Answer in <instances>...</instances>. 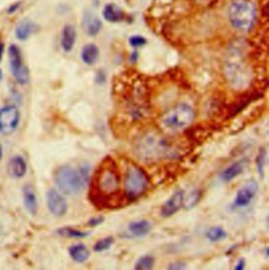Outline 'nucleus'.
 Listing matches in <instances>:
<instances>
[{"label":"nucleus","mask_w":269,"mask_h":270,"mask_svg":"<svg viewBox=\"0 0 269 270\" xmlns=\"http://www.w3.org/2000/svg\"><path fill=\"white\" fill-rule=\"evenodd\" d=\"M3 54H4V43L2 41H0V61H1Z\"/></svg>","instance_id":"72a5a7b5"},{"label":"nucleus","mask_w":269,"mask_h":270,"mask_svg":"<svg viewBox=\"0 0 269 270\" xmlns=\"http://www.w3.org/2000/svg\"><path fill=\"white\" fill-rule=\"evenodd\" d=\"M151 181L146 172L134 164H130L125 169L124 193L129 201H136L147 191Z\"/></svg>","instance_id":"39448f33"},{"label":"nucleus","mask_w":269,"mask_h":270,"mask_svg":"<svg viewBox=\"0 0 269 270\" xmlns=\"http://www.w3.org/2000/svg\"><path fill=\"white\" fill-rule=\"evenodd\" d=\"M47 204L50 213L55 216H63L67 213L66 200L56 189H50L48 191Z\"/></svg>","instance_id":"9b49d317"},{"label":"nucleus","mask_w":269,"mask_h":270,"mask_svg":"<svg viewBox=\"0 0 269 270\" xmlns=\"http://www.w3.org/2000/svg\"><path fill=\"white\" fill-rule=\"evenodd\" d=\"M259 190V184L255 179H249L246 181L241 189L238 190L235 198V206L239 208L247 207L256 198Z\"/></svg>","instance_id":"9d476101"},{"label":"nucleus","mask_w":269,"mask_h":270,"mask_svg":"<svg viewBox=\"0 0 269 270\" xmlns=\"http://www.w3.org/2000/svg\"><path fill=\"white\" fill-rule=\"evenodd\" d=\"M195 116V110L188 103H179L161 117V127L167 134L180 133L193 122Z\"/></svg>","instance_id":"7ed1b4c3"},{"label":"nucleus","mask_w":269,"mask_h":270,"mask_svg":"<svg viewBox=\"0 0 269 270\" xmlns=\"http://www.w3.org/2000/svg\"><path fill=\"white\" fill-rule=\"evenodd\" d=\"M169 269H185L186 268V264L183 263V262H178V263H173L168 266Z\"/></svg>","instance_id":"2f4dec72"},{"label":"nucleus","mask_w":269,"mask_h":270,"mask_svg":"<svg viewBox=\"0 0 269 270\" xmlns=\"http://www.w3.org/2000/svg\"><path fill=\"white\" fill-rule=\"evenodd\" d=\"M77 39V32L75 27L71 25H67L63 27L61 34V48L65 53H70L74 49L75 42Z\"/></svg>","instance_id":"a211bd4d"},{"label":"nucleus","mask_w":269,"mask_h":270,"mask_svg":"<svg viewBox=\"0 0 269 270\" xmlns=\"http://www.w3.org/2000/svg\"><path fill=\"white\" fill-rule=\"evenodd\" d=\"M114 244V238L113 237H108L99 240L94 246V250L96 252H102L108 250L109 247Z\"/></svg>","instance_id":"cd10ccee"},{"label":"nucleus","mask_w":269,"mask_h":270,"mask_svg":"<svg viewBox=\"0 0 269 270\" xmlns=\"http://www.w3.org/2000/svg\"><path fill=\"white\" fill-rule=\"evenodd\" d=\"M230 25L238 31L247 32L256 20V6L250 0H233L228 6Z\"/></svg>","instance_id":"20e7f679"},{"label":"nucleus","mask_w":269,"mask_h":270,"mask_svg":"<svg viewBox=\"0 0 269 270\" xmlns=\"http://www.w3.org/2000/svg\"><path fill=\"white\" fill-rule=\"evenodd\" d=\"M100 76H101V72H99V73H98V75H97V77L101 78ZM104 81H106V75H104V74L102 73V80L100 81V84H101V83H104Z\"/></svg>","instance_id":"f704fd0d"},{"label":"nucleus","mask_w":269,"mask_h":270,"mask_svg":"<svg viewBox=\"0 0 269 270\" xmlns=\"http://www.w3.org/2000/svg\"><path fill=\"white\" fill-rule=\"evenodd\" d=\"M226 75L230 84L237 88H242L249 83L250 74L248 67L239 59L238 56L228 61L226 65Z\"/></svg>","instance_id":"0eeeda50"},{"label":"nucleus","mask_w":269,"mask_h":270,"mask_svg":"<svg viewBox=\"0 0 269 270\" xmlns=\"http://www.w3.org/2000/svg\"><path fill=\"white\" fill-rule=\"evenodd\" d=\"M183 200H184V191L177 190L174 192L165 203L163 204L161 208V216L163 217H168L174 216L183 207Z\"/></svg>","instance_id":"f8f14e48"},{"label":"nucleus","mask_w":269,"mask_h":270,"mask_svg":"<svg viewBox=\"0 0 269 270\" xmlns=\"http://www.w3.org/2000/svg\"><path fill=\"white\" fill-rule=\"evenodd\" d=\"M136 153L144 161H160L173 159L178 156V152L169 142L157 133H147L136 143Z\"/></svg>","instance_id":"f03ea898"},{"label":"nucleus","mask_w":269,"mask_h":270,"mask_svg":"<svg viewBox=\"0 0 269 270\" xmlns=\"http://www.w3.org/2000/svg\"><path fill=\"white\" fill-rule=\"evenodd\" d=\"M227 234L225 232L222 227H213L211 229H208L206 232V238L209 240L211 242H219L222 241V240L226 239Z\"/></svg>","instance_id":"393cba45"},{"label":"nucleus","mask_w":269,"mask_h":270,"mask_svg":"<svg viewBox=\"0 0 269 270\" xmlns=\"http://www.w3.org/2000/svg\"><path fill=\"white\" fill-rule=\"evenodd\" d=\"M91 166L88 163H81L77 166L63 165L55 172V183L63 194L75 196L84 190L89 181Z\"/></svg>","instance_id":"f257e3e1"},{"label":"nucleus","mask_w":269,"mask_h":270,"mask_svg":"<svg viewBox=\"0 0 269 270\" xmlns=\"http://www.w3.org/2000/svg\"><path fill=\"white\" fill-rule=\"evenodd\" d=\"M9 60L15 80L20 84H27L29 80V72L27 66L24 63L21 51L16 44H11L9 48Z\"/></svg>","instance_id":"6e6552de"},{"label":"nucleus","mask_w":269,"mask_h":270,"mask_svg":"<svg viewBox=\"0 0 269 270\" xmlns=\"http://www.w3.org/2000/svg\"><path fill=\"white\" fill-rule=\"evenodd\" d=\"M155 265V258L152 256H143L141 257L138 261L136 265H134V269L137 270H148L152 269Z\"/></svg>","instance_id":"a878e982"},{"label":"nucleus","mask_w":269,"mask_h":270,"mask_svg":"<svg viewBox=\"0 0 269 270\" xmlns=\"http://www.w3.org/2000/svg\"><path fill=\"white\" fill-rule=\"evenodd\" d=\"M1 79H2V71H1V69H0V80Z\"/></svg>","instance_id":"e433bc0d"},{"label":"nucleus","mask_w":269,"mask_h":270,"mask_svg":"<svg viewBox=\"0 0 269 270\" xmlns=\"http://www.w3.org/2000/svg\"><path fill=\"white\" fill-rule=\"evenodd\" d=\"M38 31V27L34 21L29 19H24L18 22L15 28V36L20 41H25L28 39L33 34Z\"/></svg>","instance_id":"2eb2a0df"},{"label":"nucleus","mask_w":269,"mask_h":270,"mask_svg":"<svg viewBox=\"0 0 269 270\" xmlns=\"http://www.w3.org/2000/svg\"><path fill=\"white\" fill-rule=\"evenodd\" d=\"M146 42L147 41L144 37H142L140 35H134V36H132L130 38V44L133 48L143 47V46H145Z\"/></svg>","instance_id":"c85d7f7f"},{"label":"nucleus","mask_w":269,"mask_h":270,"mask_svg":"<svg viewBox=\"0 0 269 270\" xmlns=\"http://www.w3.org/2000/svg\"><path fill=\"white\" fill-rule=\"evenodd\" d=\"M2 158V147H1V144H0V160H1Z\"/></svg>","instance_id":"c9c22d12"},{"label":"nucleus","mask_w":269,"mask_h":270,"mask_svg":"<svg viewBox=\"0 0 269 270\" xmlns=\"http://www.w3.org/2000/svg\"><path fill=\"white\" fill-rule=\"evenodd\" d=\"M103 17L109 22H119L124 17L123 11L116 4H107L103 10Z\"/></svg>","instance_id":"4be33fe9"},{"label":"nucleus","mask_w":269,"mask_h":270,"mask_svg":"<svg viewBox=\"0 0 269 270\" xmlns=\"http://www.w3.org/2000/svg\"><path fill=\"white\" fill-rule=\"evenodd\" d=\"M20 122L19 109L14 106H6L0 108V133L11 135L17 130Z\"/></svg>","instance_id":"1a4fd4ad"},{"label":"nucleus","mask_w":269,"mask_h":270,"mask_svg":"<svg viewBox=\"0 0 269 270\" xmlns=\"http://www.w3.org/2000/svg\"><path fill=\"white\" fill-rule=\"evenodd\" d=\"M82 27H83V29L88 36H96L101 31L102 22L96 14L87 11L83 15Z\"/></svg>","instance_id":"4468645a"},{"label":"nucleus","mask_w":269,"mask_h":270,"mask_svg":"<svg viewBox=\"0 0 269 270\" xmlns=\"http://www.w3.org/2000/svg\"><path fill=\"white\" fill-rule=\"evenodd\" d=\"M20 5H21V2H15V3L11 4L9 6V9H7V14H13L15 12H17L18 9L20 7Z\"/></svg>","instance_id":"7c9ffc66"},{"label":"nucleus","mask_w":269,"mask_h":270,"mask_svg":"<svg viewBox=\"0 0 269 270\" xmlns=\"http://www.w3.org/2000/svg\"><path fill=\"white\" fill-rule=\"evenodd\" d=\"M200 199H201V192L198 189H193L188 194L184 193L183 207L185 209H190L199 203Z\"/></svg>","instance_id":"b1692460"},{"label":"nucleus","mask_w":269,"mask_h":270,"mask_svg":"<svg viewBox=\"0 0 269 270\" xmlns=\"http://www.w3.org/2000/svg\"><path fill=\"white\" fill-rule=\"evenodd\" d=\"M103 222V217L102 216H98V217H92L91 220L88 221V225L91 227H96L100 225Z\"/></svg>","instance_id":"c756f323"},{"label":"nucleus","mask_w":269,"mask_h":270,"mask_svg":"<svg viewBox=\"0 0 269 270\" xmlns=\"http://www.w3.org/2000/svg\"><path fill=\"white\" fill-rule=\"evenodd\" d=\"M22 196H24L25 206L27 209V212L35 216L38 211V200H37L36 191L33 189L32 185L27 184L24 189H22Z\"/></svg>","instance_id":"f3484780"},{"label":"nucleus","mask_w":269,"mask_h":270,"mask_svg":"<svg viewBox=\"0 0 269 270\" xmlns=\"http://www.w3.org/2000/svg\"><path fill=\"white\" fill-rule=\"evenodd\" d=\"M99 58V49L94 43H88L81 51V59L85 64L93 65Z\"/></svg>","instance_id":"aec40b11"},{"label":"nucleus","mask_w":269,"mask_h":270,"mask_svg":"<svg viewBox=\"0 0 269 270\" xmlns=\"http://www.w3.org/2000/svg\"><path fill=\"white\" fill-rule=\"evenodd\" d=\"M129 234L134 238L145 237L152 230V224L147 220L134 221L129 225Z\"/></svg>","instance_id":"6ab92c4d"},{"label":"nucleus","mask_w":269,"mask_h":270,"mask_svg":"<svg viewBox=\"0 0 269 270\" xmlns=\"http://www.w3.org/2000/svg\"><path fill=\"white\" fill-rule=\"evenodd\" d=\"M266 159H267V153L265 148H261L259 155L257 157V167L259 175L261 178H264V170H265V164H266Z\"/></svg>","instance_id":"bb28decb"},{"label":"nucleus","mask_w":269,"mask_h":270,"mask_svg":"<svg viewBox=\"0 0 269 270\" xmlns=\"http://www.w3.org/2000/svg\"><path fill=\"white\" fill-rule=\"evenodd\" d=\"M247 166V160L241 159L234 163H231L226 168H224L221 172L220 178L223 182H230L234 179L240 176Z\"/></svg>","instance_id":"ddd939ff"},{"label":"nucleus","mask_w":269,"mask_h":270,"mask_svg":"<svg viewBox=\"0 0 269 270\" xmlns=\"http://www.w3.org/2000/svg\"><path fill=\"white\" fill-rule=\"evenodd\" d=\"M95 185L96 189L103 197H111L119 191L120 177L113 161H106L101 165L97 171Z\"/></svg>","instance_id":"423d86ee"},{"label":"nucleus","mask_w":269,"mask_h":270,"mask_svg":"<svg viewBox=\"0 0 269 270\" xmlns=\"http://www.w3.org/2000/svg\"><path fill=\"white\" fill-rule=\"evenodd\" d=\"M69 253L71 258L77 262V263H84L86 262L91 256V252H89L88 248L83 244H76L73 245L69 248Z\"/></svg>","instance_id":"412c9836"},{"label":"nucleus","mask_w":269,"mask_h":270,"mask_svg":"<svg viewBox=\"0 0 269 270\" xmlns=\"http://www.w3.org/2000/svg\"><path fill=\"white\" fill-rule=\"evenodd\" d=\"M245 268V262L244 260H240L238 262V264L235 266V269L237 270H243Z\"/></svg>","instance_id":"473e14b6"},{"label":"nucleus","mask_w":269,"mask_h":270,"mask_svg":"<svg viewBox=\"0 0 269 270\" xmlns=\"http://www.w3.org/2000/svg\"><path fill=\"white\" fill-rule=\"evenodd\" d=\"M27 162L20 156H16L12 158L7 164V172L14 179H20L27 174Z\"/></svg>","instance_id":"dca6fc26"},{"label":"nucleus","mask_w":269,"mask_h":270,"mask_svg":"<svg viewBox=\"0 0 269 270\" xmlns=\"http://www.w3.org/2000/svg\"><path fill=\"white\" fill-rule=\"evenodd\" d=\"M57 234L60 237H63V238L83 239V238H86L89 235V232L88 231L78 230V229H75V228H72V227H62V228L57 230Z\"/></svg>","instance_id":"5701e85b"}]
</instances>
